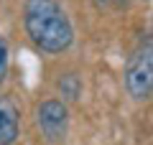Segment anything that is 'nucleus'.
<instances>
[{
	"instance_id": "f257e3e1",
	"label": "nucleus",
	"mask_w": 153,
	"mask_h": 145,
	"mask_svg": "<svg viewBox=\"0 0 153 145\" xmlns=\"http://www.w3.org/2000/svg\"><path fill=\"white\" fill-rule=\"evenodd\" d=\"M23 23L33 46L46 54H61L71 46L74 28L56 0H26Z\"/></svg>"
},
{
	"instance_id": "f03ea898",
	"label": "nucleus",
	"mask_w": 153,
	"mask_h": 145,
	"mask_svg": "<svg viewBox=\"0 0 153 145\" xmlns=\"http://www.w3.org/2000/svg\"><path fill=\"white\" fill-rule=\"evenodd\" d=\"M125 89L135 102H143L153 94V46H140L128 59Z\"/></svg>"
},
{
	"instance_id": "7ed1b4c3",
	"label": "nucleus",
	"mask_w": 153,
	"mask_h": 145,
	"mask_svg": "<svg viewBox=\"0 0 153 145\" xmlns=\"http://www.w3.org/2000/svg\"><path fill=\"white\" fill-rule=\"evenodd\" d=\"M36 122L38 130L44 132V138L49 143H59L66 135V125H69V112H66V104L59 99H46V102L38 104L36 109Z\"/></svg>"
},
{
	"instance_id": "20e7f679",
	"label": "nucleus",
	"mask_w": 153,
	"mask_h": 145,
	"mask_svg": "<svg viewBox=\"0 0 153 145\" xmlns=\"http://www.w3.org/2000/svg\"><path fill=\"white\" fill-rule=\"evenodd\" d=\"M21 130V112L10 97H0V145H13Z\"/></svg>"
},
{
	"instance_id": "39448f33",
	"label": "nucleus",
	"mask_w": 153,
	"mask_h": 145,
	"mask_svg": "<svg viewBox=\"0 0 153 145\" xmlns=\"http://www.w3.org/2000/svg\"><path fill=\"white\" fill-rule=\"evenodd\" d=\"M8 66H10V54H8V43L0 38V84L8 76Z\"/></svg>"
},
{
	"instance_id": "423d86ee",
	"label": "nucleus",
	"mask_w": 153,
	"mask_h": 145,
	"mask_svg": "<svg viewBox=\"0 0 153 145\" xmlns=\"http://www.w3.org/2000/svg\"><path fill=\"white\" fill-rule=\"evenodd\" d=\"M110 3H117V0H97V5H110Z\"/></svg>"
}]
</instances>
